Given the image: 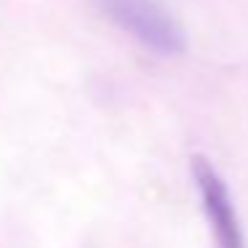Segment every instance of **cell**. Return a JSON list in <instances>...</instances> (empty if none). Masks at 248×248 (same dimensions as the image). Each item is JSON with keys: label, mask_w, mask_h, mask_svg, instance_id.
I'll return each instance as SVG.
<instances>
[{"label": "cell", "mask_w": 248, "mask_h": 248, "mask_svg": "<svg viewBox=\"0 0 248 248\" xmlns=\"http://www.w3.org/2000/svg\"><path fill=\"white\" fill-rule=\"evenodd\" d=\"M99 6L120 30L155 54L176 56L187 48L182 27L157 0H99Z\"/></svg>", "instance_id": "obj_1"}, {"label": "cell", "mask_w": 248, "mask_h": 248, "mask_svg": "<svg viewBox=\"0 0 248 248\" xmlns=\"http://www.w3.org/2000/svg\"><path fill=\"white\" fill-rule=\"evenodd\" d=\"M192 179L200 195V205H203L205 221L211 227L216 248H246V235L240 227V216L235 211V203L230 198L221 173L205 155H195L192 163Z\"/></svg>", "instance_id": "obj_2"}]
</instances>
